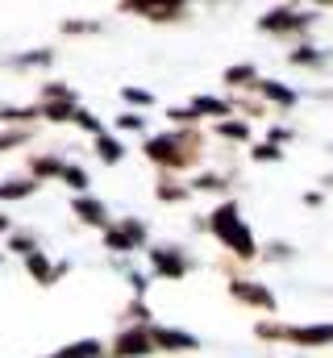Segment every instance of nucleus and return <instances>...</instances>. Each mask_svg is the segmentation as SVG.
<instances>
[{"label":"nucleus","instance_id":"nucleus-27","mask_svg":"<svg viewBox=\"0 0 333 358\" xmlns=\"http://www.w3.org/2000/svg\"><path fill=\"white\" fill-rule=\"evenodd\" d=\"M13 142H25V134H4V138H0V150H4V146H13Z\"/></svg>","mask_w":333,"mask_h":358},{"label":"nucleus","instance_id":"nucleus-5","mask_svg":"<svg viewBox=\"0 0 333 358\" xmlns=\"http://www.w3.org/2000/svg\"><path fill=\"white\" fill-rule=\"evenodd\" d=\"M229 296H238V300H246V304H258V308H271V304H275V296H271L267 287H254L246 279H234V283H229Z\"/></svg>","mask_w":333,"mask_h":358},{"label":"nucleus","instance_id":"nucleus-2","mask_svg":"<svg viewBox=\"0 0 333 358\" xmlns=\"http://www.w3.org/2000/svg\"><path fill=\"white\" fill-rule=\"evenodd\" d=\"M196 146V138H150L146 142V155L155 159V163H166V167H183V163H192V150Z\"/></svg>","mask_w":333,"mask_h":358},{"label":"nucleus","instance_id":"nucleus-12","mask_svg":"<svg viewBox=\"0 0 333 358\" xmlns=\"http://www.w3.org/2000/svg\"><path fill=\"white\" fill-rule=\"evenodd\" d=\"M38 183H25V179H13V183H0V200H21V196H29Z\"/></svg>","mask_w":333,"mask_h":358},{"label":"nucleus","instance_id":"nucleus-17","mask_svg":"<svg viewBox=\"0 0 333 358\" xmlns=\"http://www.w3.org/2000/svg\"><path fill=\"white\" fill-rule=\"evenodd\" d=\"M96 150H100L104 163H117V159H121V146H117L113 138H96Z\"/></svg>","mask_w":333,"mask_h":358},{"label":"nucleus","instance_id":"nucleus-20","mask_svg":"<svg viewBox=\"0 0 333 358\" xmlns=\"http://www.w3.org/2000/svg\"><path fill=\"white\" fill-rule=\"evenodd\" d=\"M225 80H229V84H246V80H254V67H229Z\"/></svg>","mask_w":333,"mask_h":358},{"label":"nucleus","instance_id":"nucleus-6","mask_svg":"<svg viewBox=\"0 0 333 358\" xmlns=\"http://www.w3.org/2000/svg\"><path fill=\"white\" fill-rule=\"evenodd\" d=\"M142 238H146V229L138 221H125L121 229L108 234V250H134V242H142Z\"/></svg>","mask_w":333,"mask_h":358},{"label":"nucleus","instance_id":"nucleus-11","mask_svg":"<svg viewBox=\"0 0 333 358\" xmlns=\"http://www.w3.org/2000/svg\"><path fill=\"white\" fill-rule=\"evenodd\" d=\"M76 213H80L87 225H104V221H108L104 204H96V200H87V196H80V200H76Z\"/></svg>","mask_w":333,"mask_h":358},{"label":"nucleus","instance_id":"nucleus-10","mask_svg":"<svg viewBox=\"0 0 333 358\" xmlns=\"http://www.w3.org/2000/svg\"><path fill=\"white\" fill-rule=\"evenodd\" d=\"M155 346H166V350H196V338H192V334H175V329H155Z\"/></svg>","mask_w":333,"mask_h":358},{"label":"nucleus","instance_id":"nucleus-3","mask_svg":"<svg viewBox=\"0 0 333 358\" xmlns=\"http://www.w3.org/2000/svg\"><path fill=\"white\" fill-rule=\"evenodd\" d=\"M313 17L309 13H296V8H271V13H262V29H271V34H288V29H304Z\"/></svg>","mask_w":333,"mask_h":358},{"label":"nucleus","instance_id":"nucleus-1","mask_svg":"<svg viewBox=\"0 0 333 358\" xmlns=\"http://www.w3.org/2000/svg\"><path fill=\"white\" fill-rule=\"evenodd\" d=\"M213 229H217V238H221L225 246H234L242 259H254V238L246 234V225L238 221V204H221V208L213 213Z\"/></svg>","mask_w":333,"mask_h":358},{"label":"nucleus","instance_id":"nucleus-13","mask_svg":"<svg viewBox=\"0 0 333 358\" xmlns=\"http://www.w3.org/2000/svg\"><path fill=\"white\" fill-rule=\"evenodd\" d=\"M71 104H76V100H55V104H46L42 113H46L50 121H67V117L76 121V108H71Z\"/></svg>","mask_w":333,"mask_h":358},{"label":"nucleus","instance_id":"nucleus-23","mask_svg":"<svg viewBox=\"0 0 333 358\" xmlns=\"http://www.w3.org/2000/svg\"><path fill=\"white\" fill-rule=\"evenodd\" d=\"M159 200H183V187H159Z\"/></svg>","mask_w":333,"mask_h":358},{"label":"nucleus","instance_id":"nucleus-19","mask_svg":"<svg viewBox=\"0 0 333 358\" xmlns=\"http://www.w3.org/2000/svg\"><path fill=\"white\" fill-rule=\"evenodd\" d=\"M34 176H63V167H59L55 159H38V163H34Z\"/></svg>","mask_w":333,"mask_h":358},{"label":"nucleus","instance_id":"nucleus-15","mask_svg":"<svg viewBox=\"0 0 333 358\" xmlns=\"http://www.w3.org/2000/svg\"><path fill=\"white\" fill-rule=\"evenodd\" d=\"M25 267H29V275H38V283H50V279H55V271L46 267V259H42V255H29V259H25Z\"/></svg>","mask_w":333,"mask_h":358},{"label":"nucleus","instance_id":"nucleus-7","mask_svg":"<svg viewBox=\"0 0 333 358\" xmlns=\"http://www.w3.org/2000/svg\"><path fill=\"white\" fill-rule=\"evenodd\" d=\"M288 338H292V342H300V346H325V342H333V325H309V329H288Z\"/></svg>","mask_w":333,"mask_h":358},{"label":"nucleus","instance_id":"nucleus-25","mask_svg":"<svg viewBox=\"0 0 333 358\" xmlns=\"http://www.w3.org/2000/svg\"><path fill=\"white\" fill-rule=\"evenodd\" d=\"M117 125H121V129H142V117H134V113H129V117H121Z\"/></svg>","mask_w":333,"mask_h":358},{"label":"nucleus","instance_id":"nucleus-28","mask_svg":"<svg viewBox=\"0 0 333 358\" xmlns=\"http://www.w3.org/2000/svg\"><path fill=\"white\" fill-rule=\"evenodd\" d=\"M4 229H8V221H4V217H0V234H4Z\"/></svg>","mask_w":333,"mask_h":358},{"label":"nucleus","instance_id":"nucleus-14","mask_svg":"<svg viewBox=\"0 0 333 358\" xmlns=\"http://www.w3.org/2000/svg\"><path fill=\"white\" fill-rule=\"evenodd\" d=\"M55 358H100V342H80V346H67L63 355Z\"/></svg>","mask_w":333,"mask_h":358},{"label":"nucleus","instance_id":"nucleus-21","mask_svg":"<svg viewBox=\"0 0 333 358\" xmlns=\"http://www.w3.org/2000/svg\"><path fill=\"white\" fill-rule=\"evenodd\" d=\"M63 183H71V187H87V176H83L80 167H63Z\"/></svg>","mask_w":333,"mask_h":358},{"label":"nucleus","instance_id":"nucleus-18","mask_svg":"<svg viewBox=\"0 0 333 358\" xmlns=\"http://www.w3.org/2000/svg\"><path fill=\"white\" fill-rule=\"evenodd\" d=\"M196 113H217V117H221V113H229V104H225V100H208V96H200V100H196Z\"/></svg>","mask_w":333,"mask_h":358},{"label":"nucleus","instance_id":"nucleus-16","mask_svg":"<svg viewBox=\"0 0 333 358\" xmlns=\"http://www.w3.org/2000/svg\"><path fill=\"white\" fill-rule=\"evenodd\" d=\"M258 88H262V96H271V100H279V104H292V100H296V92L279 88L275 80H267V84H258Z\"/></svg>","mask_w":333,"mask_h":358},{"label":"nucleus","instance_id":"nucleus-22","mask_svg":"<svg viewBox=\"0 0 333 358\" xmlns=\"http://www.w3.org/2000/svg\"><path fill=\"white\" fill-rule=\"evenodd\" d=\"M221 134H225V138H246V125H242V121H225Z\"/></svg>","mask_w":333,"mask_h":358},{"label":"nucleus","instance_id":"nucleus-9","mask_svg":"<svg viewBox=\"0 0 333 358\" xmlns=\"http://www.w3.org/2000/svg\"><path fill=\"white\" fill-rule=\"evenodd\" d=\"M129 13H146L150 21H175L183 17V4H125Z\"/></svg>","mask_w":333,"mask_h":358},{"label":"nucleus","instance_id":"nucleus-26","mask_svg":"<svg viewBox=\"0 0 333 358\" xmlns=\"http://www.w3.org/2000/svg\"><path fill=\"white\" fill-rule=\"evenodd\" d=\"M254 159H279V150H275V146H258Z\"/></svg>","mask_w":333,"mask_h":358},{"label":"nucleus","instance_id":"nucleus-24","mask_svg":"<svg viewBox=\"0 0 333 358\" xmlns=\"http://www.w3.org/2000/svg\"><path fill=\"white\" fill-rule=\"evenodd\" d=\"M125 100H129V104H150L146 92H134V88H125Z\"/></svg>","mask_w":333,"mask_h":358},{"label":"nucleus","instance_id":"nucleus-8","mask_svg":"<svg viewBox=\"0 0 333 358\" xmlns=\"http://www.w3.org/2000/svg\"><path fill=\"white\" fill-rule=\"evenodd\" d=\"M155 267L163 271V275H171V279H179L187 271V263H183V255L175 246H163V250H155Z\"/></svg>","mask_w":333,"mask_h":358},{"label":"nucleus","instance_id":"nucleus-29","mask_svg":"<svg viewBox=\"0 0 333 358\" xmlns=\"http://www.w3.org/2000/svg\"><path fill=\"white\" fill-rule=\"evenodd\" d=\"M330 183H333V179H330Z\"/></svg>","mask_w":333,"mask_h":358},{"label":"nucleus","instance_id":"nucleus-4","mask_svg":"<svg viewBox=\"0 0 333 358\" xmlns=\"http://www.w3.org/2000/svg\"><path fill=\"white\" fill-rule=\"evenodd\" d=\"M150 346H155V334H121L117 338V350L113 355H121V358H142V355H150Z\"/></svg>","mask_w":333,"mask_h":358}]
</instances>
